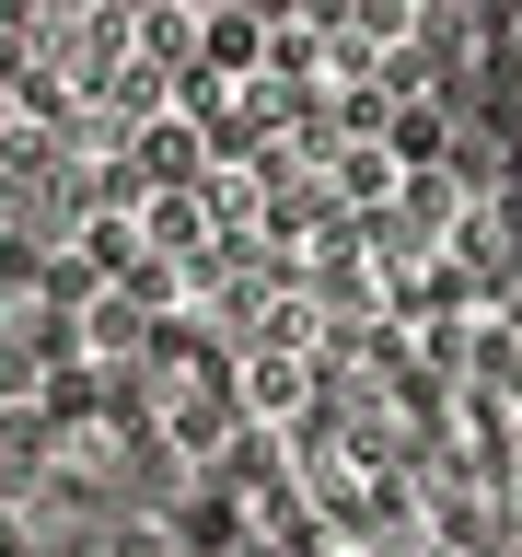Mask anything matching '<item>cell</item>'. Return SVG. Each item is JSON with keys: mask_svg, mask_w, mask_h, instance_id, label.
I'll list each match as a JSON object with an SVG mask.
<instances>
[{"mask_svg": "<svg viewBox=\"0 0 522 557\" xmlns=\"http://www.w3.org/2000/svg\"><path fill=\"white\" fill-rule=\"evenodd\" d=\"M151 442L174 465H209V453L233 442V383H163V407H151Z\"/></svg>", "mask_w": 522, "mask_h": 557, "instance_id": "1", "label": "cell"}, {"mask_svg": "<svg viewBox=\"0 0 522 557\" xmlns=\"http://www.w3.org/2000/svg\"><path fill=\"white\" fill-rule=\"evenodd\" d=\"M499 59H511V116H522V24L499 35Z\"/></svg>", "mask_w": 522, "mask_h": 557, "instance_id": "2", "label": "cell"}]
</instances>
